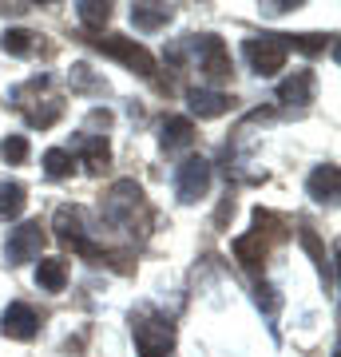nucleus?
Listing matches in <instances>:
<instances>
[{"label": "nucleus", "instance_id": "412c9836", "mask_svg": "<svg viewBox=\"0 0 341 357\" xmlns=\"http://www.w3.org/2000/svg\"><path fill=\"white\" fill-rule=\"evenodd\" d=\"M0 44H4V52H13V56H28V52L36 48V36L28 28H8Z\"/></svg>", "mask_w": 341, "mask_h": 357}, {"label": "nucleus", "instance_id": "20e7f679", "mask_svg": "<svg viewBox=\"0 0 341 357\" xmlns=\"http://www.w3.org/2000/svg\"><path fill=\"white\" fill-rule=\"evenodd\" d=\"M211 191V163L202 155H190L187 163H179L175 171V195L179 203H195L202 195Z\"/></svg>", "mask_w": 341, "mask_h": 357}, {"label": "nucleus", "instance_id": "423d86ee", "mask_svg": "<svg viewBox=\"0 0 341 357\" xmlns=\"http://www.w3.org/2000/svg\"><path fill=\"white\" fill-rule=\"evenodd\" d=\"M40 246H44V227L32 218V222L13 227L8 243H4V255H8L13 266H20V262H28V258H40Z\"/></svg>", "mask_w": 341, "mask_h": 357}, {"label": "nucleus", "instance_id": "2eb2a0df", "mask_svg": "<svg viewBox=\"0 0 341 357\" xmlns=\"http://www.w3.org/2000/svg\"><path fill=\"white\" fill-rule=\"evenodd\" d=\"M36 286L48 294H60L68 286V262L63 258H40L36 266Z\"/></svg>", "mask_w": 341, "mask_h": 357}, {"label": "nucleus", "instance_id": "ddd939ff", "mask_svg": "<svg viewBox=\"0 0 341 357\" xmlns=\"http://www.w3.org/2000/svg\"><path fill=\"white\" fill-rule=\"evenodd\" d=\"M159 139H163L167 151L190 147V143H195V123H190L187 115H167V119H163V131H159Z\"/></svg>", "mask_w": 341, "mask_h": 357}, {"label": "nucleus", "instance_id": "6ab92c4d", "mask_svg": "<svg viewBox=\"0 0 341 357\" xmlns=\"http://www.w3.org/2000/svg\"><path fill=\"white\" fill-rule=\"evenodd\" d=\"M28 155H32V143H28V135H8V139H0V159L4 163H28Z\"/></svg>", "mask_w": 341, "mask_h": 357}, {"label": "nucleus", "instance_id": "f03ea898", "mask_svg": "<svg viewBox=\"0 0 341 357\" xmlns=\"http://www.w3.org/2000/svg\"><path fill=\"white\" fill-rule=\"evenodd\" d=\"M135 211H143V191L139 183H131V178H119L107 199H103V218L112 222V227H127L135 230Z\"/></svg>", "mask_w": 341, "mask_h": 357}, {"label": "nucleus", "instance_id": "f3484780", "mask_svg": "<svg viewBox=\"0 0 341 357\" xmlns=\"http://www.w3.org/2000/svg\"><path fill=\"white\" fill-rule=\"evenodd\" d=\"M131 20H135L139 32H159V28H167V20H171V8H167V4H159V8L135 4V8H131Z\"/></svg>", "mask_w": 341, "mask_h": 357}, {"label": "nucleus", "instance_id": "f8f14e48", "mask_svg": "<svg viewBox=\"0 0 341 357\" xmlns=\"http://www.w3.org/2000/svg\"><path fill=\"white\" fill-rule=\"evenodd\" d=\"M234 258H238L246 270H254V274H258V270L266 266V243H262V234H258V230L238 234V238H234Z\"/></svg>", "mask_w": 341, "mask_h": 357}, {"label": "nucleus", "instance_id": "4be33fe9", "mask_svg": "<svg viewBox=\"0 0 341 357\" xmlns=\"http://www.w3.org/2000/svg\"><path fill=\"white\" fill-rule=\"evenodd\" d=\"M326 40L329 36H321V32H305V36H286V48H298L305 56H314V52L326 48Z\"/></svg>", "mask_w": 341, "mask_h": 357}, {"label": "nucleus", "instance_id": "9d476101", "mask_svg": "<svg viewBox=\"0 0 341 357\" xmlns=\"http://www.w3.org/2000/svg\"><path fill=\"white\" fill-rule=\"evenodd\" d=\"M338 183H341V171L333 163H321L310 171L305 178V195L314 199V203H338Z\"/></svg>", "mask_w": 341, "mask_h": 357}, {"label": "nucleus", "instance_id": "6e6552de", "mask_svg": "<svg viewBox=\"0 0 341 357\" xmlns=\"http://www.w3.org/2000/svg\"><path fill=\"white\" fill-rule=\"evenodd\" d=\"M0 333L13 337V342H32L40 333V314L28 302H13L4 310V318H0Z\"/></svg>", "mask_w": 341, "mask_h": 357}, {"label": "nucleus", "instance_id": "aec40b11", "mask_svg": "<svg viewBox=\"0 0 341 357\" xmlns=\"http://www.w3.org/2000/svg\"><path fill=\"white\" fill-rule=\"evenodd\" d=\"M76 13H79V24L88 28V32H100V28L112 20V4H91L88 0V4H79Z\"/></svg>", "mask_w": 341, "mask_h": 357}, {"label": "nucleus", "instance_id": "9b49d317", "mask_svg": "<svg viewBox=\"0 0 341 357\" xmlns=\"http://www.w3.org/2000/svg\"><path fill=\"white\" fill-rule=\"evenodd\" d=\"M278 100L290 103V107H294V103H298V107H305V103L314 100V72H310V68H298V72L282 84Z\"/></svg>", "mask_w": 341, "mask_h": 357}, {"label": "nucleus", "instance_id": "f257e3e1", "mask_svg": "<svg viewBox=\"0 0 341 357\" xmlns=\"http://www.w3.org/2000/svg\"><path fill=\"white\" fill-rule=\"evenodd\" d=\"M131 333H135V345L143 357H167L175 345V326L159 314H139L131 321Z\"/></svg>", "mask_w": 341, "mask_h": 357}, {"label": "nucleus", "instance_id": "39448f33", "mask_svg": "<svg viewBox=\"0 0 341 357\" xmlns=\"http://www.w3.org/2000/svg\"><path fill=\"white\" fill-rule=\"evenodd\" d=\"M107 56H115V60H123L131 72H139V76H155V56L143 44H135L131 36H107V40H96Z\"/></svg>", "mask_w": 341, "mask_h": 357}, {"label": "nucleus", "instance_id": "4468645a", "mask_svg": "<svg viewBox=\"0 0 341 357\" xmlns=\"http://www.w3.org/2000/svg\"><path fill=\"white\" fill-rule=\"evenodd\" d=\"M76 151H79V159H84V163H88V171L91 175H100L103 167H107V139H103V135H88V131H84V135H76Z\"/></svg>", "mask_w": 341, "mask_h": 357}, {"label": "nucleus", "instance_id": "5701e85b", "mask_svg": "<svg viewBox=\"0 0 341 357\" xmlns=\"http://www.w3.org/2000/svg\"><path fill=\"white\" fill-rule=\"evenodd\" d=\"M72 88H76V91H103V79L91 76L88 64H76V68H72Z\"/></svg>", "mask_w": 341, "mask_h": 357}, {"label": "nucleus", "instance_id": "1a4fd4ad", "mask_svg": "<svg viewBox=\"0 0 341 357\" xmlns=\"http://www.w3.org/2000/svg\"><path fill=\"white\" fill-rule=\"evenodd\" d=\"M187 103H190V115H199V119H218V115H227L234 107L227 91H211V88H190Z\"/></svg>", "mask_w": 341, "mask_h": 357}, {"label": "nucleus", "instance_id": "7ed1b4c3", "mask_svg": "<svg viewBox=\"0 0 341 357\" xmlns=\"http://www.w3.org/2000/svg\"><path fill=\"white\" fill-rule=\"evenodd\" d=\"M242 56L250 60V68L258 76H278L282 68H286L290 48H286V36H254L242 44Z\"/></svg>", "mask_w": 341, "mask_h": 357}, {"label": "nucleus", "instance_id": "b1692460", "mask_svg": "<svg viewBox=\"0 0 341 357\" xmlns=\"http://www.w3.org/2000/svg\"><path fill=\"white\" fill-rule=\"evenodd\" d=\"M254 302H258V306L266 310V314H270V318H274V314H278V294H274V286H258V294H254Z\"/></svg>", "mask_w": 341, "mask_h": 357}, {"label": "nucleus", "instance_id": "0eeeda50", "mask_svg": "<svg viewBox=\"0 0 341 357\" xmlns=\"http://www.w3.org/2000/svg\"><path fill=\"white\" fill-rule=\"evenodd\" d=\"M190 48H195V60H199L202 76H211V79H227L230 76L227 44H222L218 36H195L190 40Z\"/></svg>", "mask_w": 341, "mask_h": 357}, {"label": "nucleus", "instance_id": "dca6fc26", "mask_svg": "<svg viewBox=\"0 0 341 357\" xmlns=\"http://www.w3.org/2000/svg\"><path fill=\"white\" fill-rule=\"evenodd\" d=\"M28 206V191L20 183H0V222H16Z\"/></svg>", "mask_w": 341, "mask_h": 357}, {"label": "nucleus", "instance_id": "a211bd4d", "mask_svg": "<svg viewBox=\"0 0 341 357\" xmlns=\"http://www.w3.org/2000/svg\"><path fill=\"white\" fill-rule=\"evenodd\" d=\"M72 171H76V155H72V151L52 147V151L44 155V175H48V178H56V183H60V178H68Z\"/></svg>", "mask_w": 341, "mask_h": 357}]
</instances>
